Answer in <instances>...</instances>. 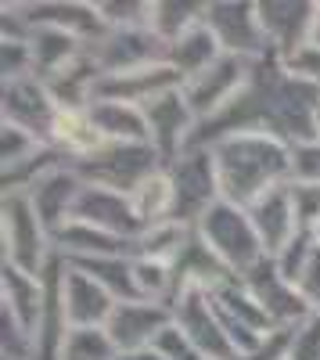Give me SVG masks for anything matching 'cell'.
Returning <instances> with one entry per match:
<instances>
[{
  "mask_svg": "<svg viewBox=\"0 0 320 360\" xmlns=\"http://www.w3.org/2000/svg\"><path fill=\"white\" fill-rule=\"evenodd\" d=\"M316 108H320V90L292 79L281 69L277 54H270L263 62H255L252 79L241 90V98L227 112H220L216 119H209V123H201L194 130L191 148H209L220 137L248 134V130L270 134L295 148V144L313 141Z\"/></svg>",
  "mask_w": 320,
  "mask_h": 360,
  "instance_id": "obj_1",
  "label": "cell"
},
{
  "mask_svg": "<svg viewBox=\"0 0 320 360\" xmlns=\"http://www.w3.org/2000/svg\"><path fill=\"white\" fill-rule=\"evenodd\" d=\"M220 195L230 205L248 209L274 188L292 184V144H284L270 134H230L209 144Z\"/></svg>",
  "mask_w": 320,
  "mask_h": 360,
  "instance_id": "obj_2",
  "label": "cell"
},
{
  "mask_svg": "<svg viewBox=\"0 0 320 360\" xmlns=\"http://www.w3.org/2000/svg\"><path fill=\"white\" fill-rule=\"evenodd\" d=\"M0 245H4V266H18L36 278L54 259V238L25 191L0 195Z\"/></svg>",
  "mask_w": 320,
  "mask_h": 360,
  "instance_id": "obj_3",
  "label": "cell"
},
{
  "mask_svg": "<svg viewBox=\"0 0 320 360\" xmlns=\"http://www.w3.org/2000/svg\"><path fill=\"white\" fill-rule=\"evenodd\" d=\"M194 234L209 245V252L230 270L234 278H245L252 266H259L267 259L263 252V242L252 227V217L248 209L241 205H230V202H216L201 224L194 227Z\"/></svg>",
  "mask_w": 320,
  "mask_h": 360,
  "instance_id": "obj_4",
  "label": "cell"
},
{
  "mask_svg": "<svg viewBox=\"0 0 320 360\" xmlns=\"http://www.w3.org/2000/svg\"><path fill=\"white\" fill-rule=\"evenodd\" d=\"M166 162L159 159V152L152 144H101L94 155H86L79 162H72V169L86 180L119 195H133L152 173H159Z\"/></svg>",
  "mask_w": 320,
  "mask_h": 360,
  "instance_id": "obj_5",
  "label": "cell"
},
{
  "mask_svg": "<svg viewBox=\"0 0 320 360\" xmlns=\"http://www.w3.org/2000/svg\"><path fill=\"white\" fill-rule=\"evenodd\" d=\"M166 173L173 180V220L177 224L198 227L201 217H206L216 202H223L216 162H213L209 148H187L180 159H173L166 166Z\"/></svg>",
  "mask_w": 320,
  "mask_h": 360,
  "instance_id": "obj_6",
  "label": "cell"
},
{
  "mask_svg": "<svg viewBox=\"0 0 320 360\" xmlns=\"http://www.w3.org/2000/svg\"><path fill=\"white\" fill-rule=\"evenodd\" d=\"M206 25L220 40L223 54L245 58V62H263V58H270V44L263 33V22H259L255 0H209Z\"/></svg>",
  "mask_w": 320,
  "mask_h": 360,
  "instance_id": "obj_7",
  "label": "cell"
},
{
  "mask_svg": "<svg viewBox=\"0 0 320 360\" xmlns=\"http://www.w3.org/2000/svg\"><path fill=\"white\" fill-rule=\"evenodd\" d=\"M252 69H255V62H245V58H234V54H223L213 69H206L201 76H194V79H187L180 86L187 108L198 119V127L209 123V119H216L220 112H227L230 105L241 98V90L252 79Z\"/></svg>",
  "mask_w": 320,
  "mask_h": 360,
  "instance_id": "obj_8",
  "label": "cell"
},
{
  "mask_svg": "<svg viewBox=\"0 0 320 360\" xmlns=\"http://www.w3.org/2000/svg\"><path fill=\"white\" fill-rule=\"evenodd\" d=\"M209 295H213V307H216V314H220V321H223V328H227L230 342H234L238 356L252 353L267 335L277 332L274 321L267 317V310L255 303V295H252L238 278H227V281L216 285Z\"/></svg>",
  "mask_w": 320,
  "mask_h": 360,
  "instance_id": "obj_9",
  "label": "cell"
},
{
  "mask_svg": "<svg viewBox=\"0 0 320 360\" xmlns=\"http://www.w3.org/2000/svg\"><path fill=\"white\" fill-rule=\"evenodd\" d=\"M173 324L206 353V360H238V349L230 342L227 328L213 307V295L206 288H184L173 299Z\"/></svg>",
  "mask_w": 320,
  "mask_h": 360,
  "instance_id": "obj_10",
  "label": "cell"
},
{
  "mask_svg": "<svg viewBox=\"0 0 320 360\" xmlns=\"http://www.w3.org/2000/svg\"><path fill=\"white\" fill-rule=\"evenodd\" d=\"M94 65L101 69V76L112 72H133V69H148L166 62V44L152 33L148 25L137 29H108L101 40H94L91 47Z\"/></svg>",
  "mask_w": 320,
  "mask_h": 360,
  "instance_id": "obj_11",
  "label": "cell"
},
{
  "mask_svg": "<svg viewBox=\"0 0 320 360\" xmlns=\"http://www.w3.org/2000/svg\"><path fill=\"white\" fill-rule=\"evenodd\" d=\"M0 123L22 127L44 144H51V130L58 123V105L44 79L25 76V79H8L0 90Z\"/></svg>",
  "mask_w": 320,
  "mask_h": 360,
  "instance_id": "obj_12",
  "label": "cell"
},
{
  "mask_svg": "<svg viewBox=\"0 0 320 360\" xmlns=\"http://www.w3.org/2000/svg\"><path fill=\"white\" fill-rule=\"evenodd\" d=\"M144 119H148V141L166 166L187 152L198 130V119L184 101V90H169L152 105H144Z\"/></svg>",
  "mask_w": 320,
  "mask_h": 360,
  "instance_id": "obj_13",
  "label": "cell"
},
{
  "mask_svg": "<svg viewBox=\"0 0 320 360\" xmlns=\"http://www.w3.org/2000/svg\"><path fill=\"white\" fill-rule=\"evenodd\" d=\"M8 4L25 18L29 29L33 25L62 29V33L83 40L86 47L108 33V25L98 15V4H86V0H8Z\"/></svg>",
  "mask_w": 320,
  "mask_h": 360,
  "instance_id": "obj_14",
  "label": "cell"
},
{
  "mask_svg": "<svg viewBox=\"0 0 320 360\" xmlns=\"http://www.w3.org/2000/svg\"><path fill=\"white\" fill-rule=\"evenodd\" d=\"M238 281L255 295V303L267 310L274 328H295V324H302L313 314L309 303H306V295L299 292V285L284 281L281 270L274 266V259H263L259 266H252L245 278H238Z\"/></svg>",
  "mask_w": 320,
  "mask_h": 360,
  "instance_id": "obj_15",
  "label": "cell"
},
{
  "mask_svg": "<svg viewBox=\"0 0 320 360\" xmlns=\"http://www.w3.org/2000/svg\"><path fill=\"white\" fill-rule=\"evenodd\" d=\"M169 324H173L169 307L148 303V299H130V303L115 307L105 332L119 353H144V349H155V342L162 339Z\"/></svg>",
  "mask_w": 320,
  "mask_h": 360,
  "instance_id": "obj_16",
  "label": "cell"
},
{
  "mask_svg": "<svg viewBox=\"0 0 320 360\" xmlns=\"http://www.w3.org/2000/svg\"><path fill=\"white\" fill-rule=\"evenodd\" d=\"M72 220L91 224V227H98L105 234H115V238H123V242H130V245H133V238L144 231V224L137 220L133 205H130V195L108 191V188H98V184H83Z\"/></svg>",
  "mask_w": 320,
  "mask_h": 360,
  "instance_id": "obj_17",
  "label": "cell"
},
{
  "mask_svg": "<svg viewBox=\"0 0 320 360\" xmlns=\"http://www.w3.org/2000/svg\"><path fill=\"white\" fill-rule=\"evenodd\" d=\"M83 184H86V180L72 169V162H62V166H54L51 173H44L36 184L25 191L29 202H33V209H36V217H40L44 227L51 231V238L72 220Z\"/></svg>",
  "mask_w": 320,
  "mask_h": 360,
  "instance_id": "obj_18",
  "label": "cell"
},
{
  "mask_svg": "<svg viewBox=\"0 0 320 360\" xmlns=\"http://www.w3.org/2000/svg\"><path fill=\"white\" fill-rule=\"evenodd\" d=\"M180 76L173 72L166 62L148 65V69H133V72H112L101 76L94 86V101H123V105H152L155 98L169 94V90H180Z\"/></svg>",
  "mask_w": 320,
  "mask_h": 360,
  "instance_id": "obj_19",
  "label": "cell"
},
{
  "mask_svg": "<svg viewBox=\"0 0 320 360\" xmlns=\"http://www.w3.org/2000/svg\"><path fill=\"white\" fill-rule=\"evenodd\" d=\"M248 217H252V227L259 234V242H263L267 259H274L299 231H306L299 224V209H295V198H292V184L274 188L270 195L252 202L248 205Z\"/></svg>",
  "mask_w": 320,
  "mask_h": 360,
  "instance_id": "obj_20",
  "label": "cell"
},
{
  "mask_svg": "<svg viewBox=\"0 0 320 360\" xmlns=\"http://www.w3.org/2000/svg\"><path fill=\"white\" fill-rule=\"evenodd\" d=\"M62 295H65V314H69L72 328H108L115 307H119V299H115L108 288H101L91 274H83V270L72 266V263L65 266Z\"/></svg>",
  "mask_w": 320,
  "mask_h": 360,
  "instance_id": "obj_21",
  "label": "cell"
},
{
  "mask_svg": "<svg viewBox=\"0 0 320 360\" xmlns=\"http://www.w3.org/2000/svg\"><path fill=\"white\" fill-rule=\"evenodd\" d=\"M44 274H25L18 266H0V314H8L29 339H36L44 314Z\"/></svg>",
  "mask_w": 320,
  "mask_h": 360,
  "instance_id": "obj_22",
  "label": "cell"
},
{
  "mask_svg": "<svg viewBox=\"0 0 320 360\" xmlns=\"http://www.w3.org/2000/svg\"><path fill=\"white\" fill-rule=\"evenodd\" d=\"M255 8H259V22H263L270 54H288L292 47L306 44L313 0H255Z\"/></svg>",
  "mask_w": 320,
  "mask_h": 360,
  "instance_id": "obj_23",
  "label": "cell"
},
{
  "mask_svg": "<svg viewBox=\"0 0 320 360\" xmlns=\"http://www.w3.org/2000/svg\"><path fill=\"white\" fill-rule=\"evenodd\" d=\"M223 58L220 40L213 37V29L206 22H198L194 29H187L184 37H177L173 44H166V65L180 76V83L201 76L206 69H213Z\"/></svg>",
  "mask_w": 320,
  "mask_h": 360,
  "instance_id": "obj_24",
  "label": "cell"
},
{
  "mask_svg": "<svg viewBox=\"0 0 320 360\" xmlns=\"http://www.w3.org/2000/svg\"><path fill=\"white\" fill-rule=\"evenodd\" d=\"M98 79H101V69L94 65L91 51H86L83 58H76L69 69L54 72V76L44 79V83H47V90H51L58 112H86V108L94 105V86H98Z\"/></svg>",
  "mask_w": 320,
  "mask_h": 360,
  "instance_id": "obj_25",
  "label": "cell"
},
{
  "mask_svg": "<svg viewBox=\"0 0 320 360\" xmlns=\"http://www.w3.org/2000/svg\"><path fill=\"white\" fill-rule=\"evenodd\" d=\"M54 252L69 263H83V259H98V256H123V252L130 256V242H123L115 234H105L91 224L69 220L54 234Z\"/></svg>",
  "mask_w": 320,
  "mask_h": 360,
  "instance_id": "obj_26",
  "label": "cell"
},
{
  "mask_svg": "<svg viewBox=\"0 0 320 360\" xmlns=\"http://www.w3.org/2000/svg\"><path fill=\"white\" fill-rule=\"evenodd\" d=\"M29 47H33V72H36V79H51L54 72L69 69L76 58L86 54L83 40H76L72 33H62V29H51V25H33L29 29Z\"/></svg>",
  "mask_w": 320,
  "mask_h": 360,
  "instance_id": "obj_27",
  "label": "cell"
},
{
  "mask_svg": "<svg viewBox=\"0 0 320 360\" xmlns=\"http://www.w3.org/2000/svg\"><path fill=\"white\" fill-rule=\"evenodd\" d=\"M91 123L108 144H152L148 141V119L144 108L123 105V101H94L91 108Z\"/></svg>",
  "mask_w": 320,
  "mask_h": 360,
  "instance_id": "obj_28",
  "label": "cell"
},
{
  "mask_svg": "<svg viewBox=\"0 0 320 360\" xmlns=\"http://www.w3.org/2000/svg\"><path fill=\"white\" fill-rule=\"evenodd\" d=\"M191 238H194V227L177 224V220H162V224L144 227L133 238L130 256H137V259H159V263H177L184 256Z\"/></svg>",
  "mask_w": 320,
  "mask_h": 360,
  "instance_id": "obj_29",
  "label": "cell"
},
{
  "mask_svg": "<svg viewBox=\"0 0 320 360\" xmlns=\"http://www.w3.org/2000/svg\"><path fill=\"white\" fill-rule=\"evenodd\" d=\"M173 270H177V281H180V292L184 288H206V292H213L216 285H223L227 278H234L230 270L209 252V245L201 242V238L194 234L191 242H187V249H184V256L173 263ZM177 292V295H180Z\"/></svg>",
  "mask_w": 320,
  "mask_h": 360,
  "instance_id": "obj_30",
  "label": "cell"
},
{
  "mask_svg": "<svg viewBox=\"0 0 320 360\" xmlns=\"http://www.w3.org/2000/svg\"><path fill=\"white\" fill-rule=\"evenodd\" d=\"M101 144H105V137L91 123V112H58V123L51 130V148H58L69 162L94 155Z\"/></svg>",
  "mask_w": 320,
  "mask_h": 360,
  "instance_id": "obj_31",
  "label": "cell"
},
{
  "mask_svg": "<svg viewBox=\"0 0 320 360\" xmlns=\"http://www.w3.org/2000/svg\"><path fill=\"white\" fill-rule=\"evenodd\" d=\"M206 8H209V0H152L148 29L162 44H173L198 22H206Z\"/></svg>",
  "mask_w": 320,
  "mask_h": 360,
  "instance_id": "obj_32",
  "label": "cell"
},
{
  "mask_svg": "<svg viewBox=\"0 0 320 360\" xmlns=\"http://www.w3.org/2000/svg\"><path fill=\"white\" fill-rule=\"evenodd\" d=\"M130 205H133V213L144 227H152V224H162V220H173V180L166 173V166L159 173H152L144 184L130 195Z\"/></svg>",
  "mask_w": 320,
  "mask_h": 360,
  "instance_id": "obj_33",
  "label": "cell"
},
{
  "mask_svg": "<svg viewBox=\"0 0 320 360\" xmlns=\"http://www.w3.org/2000/svg\"><path fill=\"white\" fill-rule=\"evenodd\" d=\"M133 288H137V299L173 307V299H177V292H180V281H177V270H173V263L137 259V256H133Z\"/></svg>",
  "mask_w": 320,
  "mask_h": 360,
  "instance_id": "obj_34",
  "label": "cell"
},
{
  "mask_svg": "<svg viewBox=\"0 0 320 360\" xmlns=\"http://www.w3.org/2000/svg\"><path fill=\"white\" fill-rule=\"evenodd\" d=\"M79 266L83 274H91L101 288H108L119 303H130L137 299V288H133V256H98V259H83V263H72Z\"/></svg>",
  "mask_w": 320,
  "mask_h": 360,
  "instance_id": "obj_35",
  "label": "cell"
},
{
  "mask_svg": "<svg viewBox=\"0 0 320 360\" xmlns=\"http://www.w3.org/2000/svg\"><path fill=\"white\" fill-rule=\"evenodd\" d=\"M58 360H119V349L105 328H72Z\"/></svg>",
  "mask_w": 320,
  "mask_h": 360,
  "instance_id": "obj_36",
  "label": "cell"
},
{
  "mask_svg": "<svg viewBox=\"0 0 320 360\" xmlns=\"http://www.w3.org/2000/svg\"><path fill=\"white\" fill-rule=\"evenodd\" d=\"M44 148H47V144H44L40 137H33L29 130L11 127V123H0V166H4V173L25 166L29 159H36Z\"/></svg>",
  "mask_w": 320,
  "mask_h": 360,
  "instance_id": "obj_37",
  "label": "cell"
},
{
  "mask_svg": "<svg viewBox=\"0 0 320 360\" xmlns=\"http://www.w3.org/2000/svg\"><path fill=\"white\" fill-rule=\"evenodd\" d=\"M313 256H316V242H313V234L309 231H299L292 242H288L277 256H274V266L281 270V278L284 281H292V285H299L302 281V274L309 270V263H313Z\"/></svg>",
  "mask_w": 320,
  "mask_h": 360,
  "instance_id": "obj_38",
  "label": "cell"
},
{
  "mask_svg": "<svg viewBox=\"0 0 320 360\" xmlns=\"http://www.w3.org/2000/svg\"><path fill=\"white\" fill-rule=\"evenodd\" d=\"M94 4L108 29H137L152 18V0H94Z\"/></svg>",
  "mask_w": 320,
  "mask_h": 360,
  "instance_id": "obj_39",
  "label": "cell"
},
{
  "mask_svg": "<svg viewBox=\"0 0 320 360\" xmlns=\"http://www.w3.org/2000/svg\"><path fill=\"white\" fill-rule=\"evenodd\" d=\"M277 62H281V69L292 76V79L320 90V47L299 44V47H292L288 54H277Z\"/></svg>",
  "mask_w": 320,
  "mask_h": 360,
  "instance_id": "obj_40",
  "label": "cell"
},
{
  "mask_svg": "<svg viewBox=\"0 0 320 360\" xmlns=\"http://www.w3.org/2000/svg\"><path fill=\"white\" fill-rule=\"evenodd\" d=\"M0 69H4V83L8 79L36 76L33 72V47H29V40H0Z\"/></svg>",
  "mask_w": 320,
  "mask_h": 360,
  "instance_id": "obj_41",
  "label": "cell"
},
{
  "mask_svg": "<svg viewBox=\"0 0 320 360\" xmlns=\"http://www.w3.org/2000/svg\"><path fill=\"white\" fill-rule=\"evenodd\" d=\"M288 360H320V317L316 314H309L302 324L292 328Z\"/></svg>",
  "mask_w": 320,
  "mask_h": 360,
  "instance_id": "obj_42",
  "label": "cell"
},
{
  "mask_svg": "<svg viewBox=\"0 0 320 360\" xmlns=\"http://www.w3.org/2000/svg\"><path fill=\"white\" fill-rule=\"evenodd\" d=\"M292 184H320V141L292 148Z\"/></svg>",
  "mask_w": 320,
  "mask_h": 360,
  "instance_id": "obj_43",
  "label": "cell"
},
{
  "mask_svg": "<svg viewBox=\"0 0 320 360\" xmlns=\"http://www.w3.org/2000/svg\"><path fill=\"white\" fill-rule=\"evenodd\" d=\"M155 353H159L162 360H206V353H201L177 324H169L166 332H162V339L155 342Z\"/></svg>",
  "mask_w": 320,
  "mask_h": 360,
  "instance_id": "obj_44",
  "label": "cell"
},
{
  "mask_svg": "<svg viewBox=\"0 0 320 360\" xmlns=\"http://www.w3.org/2000/svg\"><path fill=\"white\" fill-rule=\"evenodd\" d=\"M292 198L299 209V224L309 231L320 220V184H292Z\"/></svg>",
  "mask_w": 320,
  "mask_h": 360,
  "instance_id": "obj_45",
  "label": "cell"
},
{
  "mask_svg": "<svg viewBox=\"0 0 320 360\" xmlns=\"http://www.w3.org/2000/svg\"><path fill=\"white\" fill-rule=\"evenodd\" d=\"M299 292L306 295L309 310L320 317V249H316V256H313L309 270H306V274H302V281H299Z\"/></svg>",
  "mask_w": 320,
  "mask_h": 360,
  "instance_id": "obj_46",
  "label": "cell"
},
{
  "mask_svg": "<svg viewBox=\"0 0 320 360\" xmlns=\"http://www.w3.org/2000/svg\"><path fill=\"white\" fill-rule=\"evenodd\" d=\"M306 44L320 47V0H313V18H309V33H306Z\"/></svg>",
  "mask_w": 320,
  "mask_h": 360,
  "instance_id": "obj_47",
  "label": "cell"
},
{
  "mask_svg": "<svg viewBox=\"0 0 320 360\" xmlns=\"http://www.w3.org/2000/svg\"><path fill=\"white\" fill-rule=\"evenodd\" d=\"M119 360H162L155 349H144V353H119Z\"/></svg>",
  "mask_w": 320,
  "mask_h": 360,
  "instance_id": "obj_48",
  "label": "cell"
},
{
  "mask_svg": "<svg viewBox=\"0 0 320 360\" xmlns=\"http://www.w3.org/2000/svg\"><path fill=\"white\" fill-rule=\"evenodd\" d=\"M309 234H313V242H316V249H320V220H316V224L309 227Z\"/></svg>",
  "mask_w": 320,
  "mask_h": 360,
  "instance_id": "obj_49",
  "label": "cell"
},
{
  "mask_svg": "<svg viewBox=\"0 0 320 360\" xmlns=\"http://www.w3.org/2000/svg\"><path fill=\"white\" fill-rule=\"evenodd\" d=\"M313 141H320V108H316V119H313Z\"/></svg>",
  "mask_w": 320,
  "mask_h": 360,
  "instance_id": "obj_50",
  "label": "cell"
}]
</instances>
